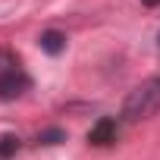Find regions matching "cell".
<instances>
[{"label":"cell","instance_id":"obj_1","mask_svg":"<svg viewBox=\"0 0 160 160\" xmlns=\"http://www.w3.org/2000/svg\"><path fill=\"white\" fill-rule=\"evenodd\" d=\"M160 113V78H144L135 85L122 104V119L126 122H141L148 116Z\"/></svg>","mask_w":160,"mask_h":160},{"label":"cell","instance_id":"obj_2","mask_svg":"<svg viewBox=\"0 0 160 160\" xmlns=\"http://www.w3.org/2000/svg\"><path fill=\"white\" fill-rule=\"evenodd\" d=\"M28 91V75L10 60L0 53V101H16Z\"/></svg>","mask_w":160,"mask_h":160},{"label":"cell","instance_id":"obj_3","mask_svg":"<svg viewBox=\"0 0 160 160\" xmlns=\"http://www.w3.org/2000/svg\"><path fill=\"white\" fill-rule=\"evenodd\" d=\"M88 141H91V144H110V141H116V122H113L110 116L98 119V122L91 126V132H88Z\"/></svg>","mask_w":160,"mask_h":160},{"label":"cell","instance_id":"obj_4","mask_svg":"<svg viewBox=\"0 0 160 160\" xmlns=\"http://www.w3.org/2000/svg\"><path fill=\"white\" fill-rule=\"evenodd\" d=\"M38 44H41V50H44V53L57 57V53H63V50H66V35H63V32H57V28H47V32H41Z\"/></svg>","mask_w":160,"mask_h":160},{"label":"cell","instance_id":"obj_5","mask_svg":"<svg viewBox=\"0 0 160 160\" xmlns=\"http://www.w3.org/2000/svg\"><path fill=\"white\" fill-rule=\"evenodd\" d=\"M19 151V138L16 135H0V160H10Z\"/></svg>","mask_w":160,"mask_h":160},{"label":"cell","instance_id":"obj_6","mask_svg":"<svg viewBox=\"0 0 160 160\" xmlns=\"http://www.w3.org/2000/svg\"><path fill=\"white\" fill-rule=\"evenodd\" d=\"M60 141H66V132L63 129H44V132H38V144H60Z\"/></svg>","mask_w":160,"mask_h":160},{"label":"cell","instance_id":"obj_7","mask_svg":"<svg viewBox=\"0 0 160 160\" xmlns=\"http://www.w3.org/2000/svg\"><path fill=\"white\" fill-rule=\"evenodd\" d=\"M141 3H144V7H157V3H160V0H141Z\"/></svg>","mask_w":160,"mask_h":160}]
</instances>
